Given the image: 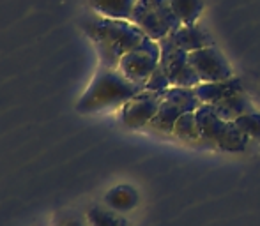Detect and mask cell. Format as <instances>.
Masks as SVG:
<instances>
[{
  "instance_id": "1",
  "label": "cell",
  "mask_w": 260,
  "mask_h": 226,
  "mask_svg": "<svg viewBox=\"0 0 260 226\" xmlns=\"http://www.w3.org/2000/svg\"><path fill=\"white\" fill-rule=\"evenodd\" d=\"M82 28L92 41L103 67H119L120 58L147 37L133 21L113 20L96 13L83 20Z\"/></svg>"
},
{
  "instance_id": "2",
  "label": "cell",
  "mask_w": 260,
  "mask_h": 226,
  "mask_svg": "<svg viewBox=\"0 0 260 226\" xmlns=\"http://www.w3.org/2000/svg\"><path fill=\"white\" fill-rule=\"evenodd\" d=\"M142 90H145L144 87L127 80L117 67L100 65V71L96 72L90 85L76 103V111L94 113L122 106Z\"/></svg>"
},
{
  "instance_id": "3",
  "label": "cell",
  "mask_w": 260,
  "mask_h": 226,
  "mask_svg": "<svg viewBox=\"0 0 260 226\" xmlns=\"http://www.w3.org/2000/svg\"><path fill=\"white\" fill-rule=\"evenodd\" d=\"M195 113L204 143L225 152H243L248 147L250 138L237 127L236 122L221 119L211 104H202Z\"/></svg>"
},
{
  "instance_id": "4",
  "label": "cell",
  "mask_w": 260,
  "mask_h": 226,
  "mask_svg": "<svg viewBox=\"0 0 260 226\" xmlns=\"http://www.w3.org/2000/svg\"><path fill=\"white\" fill-rule=\"evenodd\" d=\"M131 21L154 41L167 37L182 25L170 0H137Z\"/></svg>"
},
{
  "instance_id": "5",
  "label": "cell",
  "mask_w": 260,
  "mask_h": 226,
  "mask_svg": "<svg viewBox=\"0 0 260 226\" xmlns=\"http://www.w3.org/2000/svg\"><path fill=\"white\" fill-rule=\"evenodd\" d=\"M159 57H161L159 43L151 37H145L140 45L135 46L131 52H127L126 55L120 58L117 69L127 80H131L133 83L142 85L145 89L149 78H151L152 72L159 65Z\"/></svg>"
},
{
  "instance_id": "6",
  "label": "cell",
  "mask_w": 260,
  "mask_h": 226,
  "mask_svg": "<svg viewBox=\"0 0 260 226\" xmlns=\"http://www.w3.org/2000/svg\"><path fill=\"white\" fill-rule=\"evenodd\" d=\"M159 67L167 72L168 80H170L172 87H189L195 89L200 83L199 74L193 69L191 62H189V53L182 50L172 41L170 35L159 39Z\"/></svg>"
},
{
  "instance_id": "7",
  "label": "cell",
  "mask_w": 260,
  "mask_h": 226,
  "mask_svg": "<svg viewBox=\"0 0 260 226\" xmlns=\"http://www.w3.org/2000/svg\"><path fill=\"white\" fill-rule=\"evenodd\" d=\"M189 62H191L195 72L199 74L200 83L223 82V80H230L234 76L232 65L221 53V50L216 48V45L191 52L189 53Z\"/></svg>"
},
{
  "instance_id": "8",
  "label": "cell",
  "mask_w": 260,
  "mask_h": 226,
  "mask_svg": "<svg viewBox=\"0 0 260 226\" xmlns=\"http://www.w3.org/2000/svg\"><path fill=\"white\" fill-rule=\"evenodd\" d=\"M161 101V92H152V90H142L135 97H131L126 104H122L120 110V120L126 127L138 129L145 127L152 122L154 115L157 113Z\"/></svg>"
},
{
  "instance_id": "9",
  "label": "cell",
  "mask_w": 260,
  "mask_h": 226,
  "mask_svg": "<svg viewBox=\"0 0 260 226\" xmlns=\"http://www.w3.org/2000/svg\"><path fill=\"white\" fill-rule=\"evenodd\" d=\"M168 35H170L172 41H174L175 45L181 46V48L186 50L188 53L214 45V41H212L211 35H209L202 27H199L197 23H193V25L182 23L181 27L175 28V30L170 32Z\"/></svg>"
},
{
  "instance_id": "10",
  "label": "cell",
  "mask_w": 260,
  "mask_h": 226,
  "mask_svg": "<svg viewBox=\"0 0 260 226\" xmlns=\"http://www.w3.org/2000/svg\"><path fill=\"white\" fill-rule=\"evenodd\" d=\"M214 108V111L218 113L221 119L236 122L239 117L246 115L250 111H255L253 103L250 101V97L244 94V90H236V92L229 94L226 97H223L221 101L211 104Z\"/></svg>"
},
{
  "instance_id": "11",
  "label": "cell",
  "mask_w": 260,
  "mask_h": 226,
  "mask_svg": "<svg viewBox=\"0 0 260 226\" xmlns=\"http://www.w3.org/2000/svg\"><path fill=\"white\" fill-rule=\"evenodd\" d=\"M236 90H244L243 82L236 76H232L230 80H223V82L199 83L195 87V94L202 104H214Z\"/></svg>"
},
{
  "instance_id": "12",
  "label": "cell",
  "mask_w": 260,
  "mask_h": 226,
  "mask_svg": "<svg viewBox=\"0 0 260 226\" xmlns=\"http://www.w3.org/2000/svg\"><path fill=\"white\" fill-rule=\"evenodd\" d=\"M89 6L100 16L131 21L137 0H89Z\"/></svg>"
},
{
  "instance_id": "13",
  "label": "cell",
  "mask_w": 260,
  "mask_h": 226,
  "mask_svg": "<svg viewBox=\"0 0 260 226\" xmlns=\"http://www.w3.org/2000/svg\"><path fill=\"white\" fill-rule=\"evenodd\" d=\"M161 97L177 104L184 113H193L202 106V103L195 94V89H189V87H170V89L161 92Z\"/></svg>"
},
{
  "instance_id": "14",
  "label": "cell",
  "mask_w": 260,
  "mask_h": 226,
  "mask_svg": "<svg viewBox=\"0 0 260 226\" xmlns=\"http://www.w3.org/2000/svg\"><path fill=\"white\" fill-rule=\"evenodd\" d=\"M182 113L184 111H182L177 104H174L168 99H163L159 104V108H157V113L154 115V119H152V122L149 124V126L156 131H161V133H172L175 122H177L179 117H181Z\"/></svg>"
},
{
  "instance_id": "15",
  "label": "cell",
  "mask_w": 260,
  "mask_h": 226,
  "mask_svg": "<svg viewBox=\"0 0 260 226\" xmlns=\"http://www.w3.org/2000/svg\"><path fill=\"white\" fill-rule=\"evenodd\" d=\"M174 136H177L182 141H189V143H199L202 141L199 129V120H197V113H182L179 117V120L175 122L174 131H172Z\"/></svg>"
},
{
  "instance_id": "16",
  "label": "cell",
  "mask_w": 260,
  "mask_h": 226,
  "mask_svg": "<svg viewBox=\"0 0 260 226\" xmlns=\"http://www.w3.org/2000/svg\"><path fill=\"white\" fill-rule=\"evenodd\" d=\"M138 202V196L135 189L129 185H117L106 195V203L110 209L117 210V212H126V210L133 209Z\"/></svg>"
},
{
  "instance_id": "17",
  "label": "cell",
  "mask_w": 260,
  "mask_h": 226,
  "mask_svg": "<svg viewBox=\"0 0 260 226\" xmlns=\"http://www.w3.org/2000/svg\"><path fill=\"white\" fill-rule=\"evenodd\" d=\"M85 219L89 226H127V221L117 210L105 207H90Z\"/></svg>"
},
{
  "instance_id": "18",
  "label": "cell",
  "mask_w": 260,
  "mask_h": 226,
  "mask_svg": "<svg viewBox=\"0 0 260 226\" xmlns=\"http://www.w3.org/2000/svg\"><path fill=\"white\" fill-rule=\"evenodd\" d=\"M170 4L181 23L184 25L197 23L204 11V0H170Z\"/></svg>"
},
{
  "instance_id": "19",
  "label": "cell",
  "mask_w": 260,
  "mask_h": 226,
  "mask_svg": "<svg viewBox=\"0 0 260 226\" xmlns=\"http://www.w3.org/2000/svg\"><path fill=\"white\" fill-rule=\"evenodd\" d=\"M236 124H237V127L250 138V140L251 138L260 140V113L257 110L239 117V119L236 120Z\"/></svg>"
},
{
  "instance_id": "20",
  "label": "cell",
  "mask_w": 260,
  "mask_h": 226,
  "mask_svg": "<svg viewBox=\"0 0 260 226\" xmlns=\"http://www.w3.org/2000/svg\"><path fill=\"white\" fill-rule=\"evenodd\" d=\"M172 83L170 80H168L167 72L163 71V69L157 65V69L154 72H152V76L149 78L147 85H145V90H152V92H163V90L170 89Z\"/></svg>"
},
{
  "instance_id": "21",
  "label": "cell",
  "mask_w": 260,
  "mask_h": 226,
  "mask_svg": "<svg viewBox=\"0 0 260 226\" xmlns=\"http://www.w3.org/2000/svg\"><path fill=\"white\" fill-rule=\"evenodd\" d=\"M52 226H89V223H87V219H83V217L76 216V214H73V212H68V214L58 216L52 223Z\"/></svg>"
}]
</instances>
